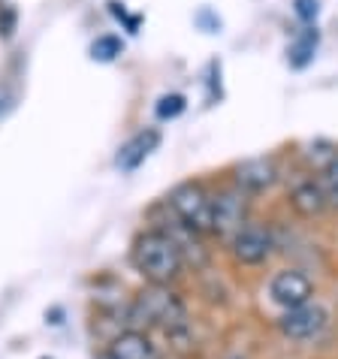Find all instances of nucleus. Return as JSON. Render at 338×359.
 <instances>
[{
    "instance_id": "nucleus-1",
    "label": "nucleus",
    "mask_w": 338,
    "mask_h": 359,
    "mask_svg": "<svg viewBox=\"0 0 338 359\" xmlns=\"http://www.w3.org/2000/svg\"><path fill=\"white\" fill-rule=\"evenodd\" d=\"M133 266L136 272L148 278L151 284L157 287H166L169 281H175L182 275V266H184V257H182V248L173 236L166 233H142L133 245Z\"/></svg>"
},
{
    "instance_id": "nucleus-2",
    "label": "nucleus",
    "mask_w": 338,
    "mask_h": 359,
    "mask_svg": "<svg viewBox=\"0 0 338 359\" xmlns=\"http://www.w3.org/2000/svg\"><path fill=\"white\" fill-rule=\"evenodd\" d=\"M130 320L133 323H148V326H163L166 332H175V329L184 326L187 314H184L182 299H178L173 290L151 284L136 296V302L130 308Z\"/></svg>"
},
{
    "instance_id": "nucleus-3",
    "label": "nucleus",
    "mask_w": 338,
    "mask_h": 359,
    "mask_svg": "<svg viewBox=\"0 0 338 359\" xmlns=\"http://www.w3.org/2000/svg\"><path fill=\"white\" fill-rule=\"evenodd\" d=\"M169 205H173L178 221L187 229H194V233H208V229H212V205L215 203L203 184H196V182L178 184L175 191L169 194Z\"/></svg>"
},
{
    "instance_id": "nucleus-4",
    "label": "nucleus",
    "mask_w": 338,
    "mask_h": 359,
    "mask_svg": "<svg viewBox=\"0 0 338 359\" xmlns=\"http://www.w3.org/2000/svg\"><path fill=\"white\" fill-rule=\"evenodd\" d=\"M212 233L221 236H236L238 229H245V215H248V203L238 191H224L212 196Z\"/></svg>"
},
{
    "instance_id": "nucleus-5",
    "label": "nucleus",
    "mask_w": 338,
    "mask_h": 359,
    "mask_svg": "<svg viewBox=\"0 0 338 359\" xmlns=\"http://www.w3.org/2000/svg\"><path fill=\"white\" fill-rule=\"evenodd\" d=\"M311 281H308V275H302L299 269H284V272H278L269 284V293L278 305H284L287 311L290 308H299L305 305L308 299H311Z\"/></svg>"
},
{
    "instance_id": "nucleus-6",
    "label": "nucleus",
    "mask_w": 338,
    "mask_h": 359,
    "mask_svg": "<svg viewBox=\"0 0 338 359\" xmlns=\"http://www.w3.org/2000/svg\"><path fill=\"white\" fill-rule=\"evenodd\" d=\"M278 326H281V332L287 338H293V341H305V338H314L326 326V311L320 305L305 302L299 308H290V311L281 317V323Z\"/></svg>"
},
{
    "instance_id": "nucleus-7",
    "label": "nucleus",
    "mask_w": 338,
    "mask_h": 359,
    "mask_svg": "<svg viewBox=\"0 0 338 359\" xmlns=\"http://www.w3.org/2000/svg\"><path fill=\"white\" fill-rule=\"evenodd\" d=\"M272 254V236L263 226H245L233 236V257L245 266H257Z\"/></svg>"
},
{
    "instance_id": "nucleus-8",
    "label": "nucleus",
    "mask_w": 338,
    "mask_h": 359,
    "mask_svg": "<svg viewBox=\"0 0 338 359\" xmlns=\"http://www.w3.org/2000/svg\"><path fill=\"white\" fill-rule=\"evenodd\" d=\"M278 178V169L272 157H251V161H242L236 166V182L245 191H266L272 187Z\"/></svg>"
},
{
    "instance_id": "nucleus-9",
    "label": "nucleus",
    "mask_w": 338,
    "mask_h": 359,
    "mask_svg": "<svg viewBox=\"0 0 338 359\" xmlns=\"http://www.w3.org/2000/svg\"><path fill=\"white\" fill-rule=\"evenodd\" d=\"M157 145H161V133H157L154 127H148V130H139L130 139V142L121 145V151H118V157H115L118 169H124V172H133L136 166L145 163V157L151 154Z\"/></svg>"
},
{
    "instance_id": "nucleus-10",
    "label": "nucleus",
    "mask_w": 338,
    "mask_h": 359,
    "mask_svg": "<svg viewBox=\"0 0 338 359\" xmlns=\"http://www.w3.org/2000/svg\"><path fill=\"white\" fill-rule=\"evenodd\" d=\"M109 359H161V351L145 332H124L109 344Z\"/></svg>"
},
{
    "instance_id": "nucleus-11",
    "label": "nucleus",
    "mask_w": 338,
    "mask_h": 359,
    "mask_svg": "<svg viewBox=\"0 0 338 359\" xmlns=\"http://www.w3.org/2000/svg\"><path fill=\"white\" fill-rule=\"evenodd\" d=\"M290 205L302 217H314V215H320L323 208H326V191H323L320 184H314V182H302V184L293 187Z\"/></svg>"
},
{
    "instance_id": "nucleus-12",
    "label": "nucleus",
    "mask_w": 338,
    "mask_h": 359,
    "mask_svg": "<svg viewBox=\"0 0 338 359\" xmlns=\"http://www.w3.org/2000/svg\"><path fill=\"white\" fill-rule=\"evenodd\" d=\"M314 46H317V34H314V31H305V36H302L299 43L293 46V52H290V55H293V57H290L293 67H305L308 61H311Z\"/></svg>"
},
{
    "instance_id": "nucleus-13",
    "label": "nucleus",
    "mask_w": 338,
    "mask_h": 359,
    "mask_svg": "<svg viewBox=\"0 0 338 359\" xmlns=\"http://www.w3.org/2000/svg\"><path fill=\"white\" fill-rule=\"evenodd\" d=\"M118 55H121V43H118L115 36H100L91 46V57H94V61H115Z\"/></svg>"
},
{
    "instance_id": "nucleus-14",
    "label": "nucleus",
    "mask_w": 338,
    "mask_h": 359,
    "mask_svg": "<svg viewBox=\"0 0 338 359\" xmlns=\"http://www.w3.org/2000/svg\"><path fill=\"white\" fill-rule=\"evenodd\" d=\"M184 112V97L182 94H166L161 97V103H157V118H178Z\"/></svg>"
},
{
    "instance_id": "nucleus-15",
    "label": "nucleus",
    "mask_w": 338,
    "mask_h": 359,
    "mask_svg": "<svg viewBox=\"0 0 338 359\" xmlns=\"http://www.w3.org/2000/svg\"><path fill=\"white\" fill-rule=\"evenodd\" d=\"M296 15H299L302 22H311L317 15V0H296Z\"/></svg>"
},
{
    "instance_id": "nucleus-16",
    "label": "nucleus",
    "mask_w": 338,
    "mask_h": 359,
    "mask_svg": "<svg viewBox=\"0 0 338 359\" xmlns=\"http://www.w3.org/2000/svg\"><path fill=\"white\" fill-rule=\"evenodd\" d=\"M0 31H4L6 36L15 31V13H13V9H9V6L0 9Z\"/></svg>"
},
{
    "instance_id": "nucleus-17",
    "label": "nucleus",
    "mask_w": 338,
    "mask_h": 359,
    "mask_svg": "<svg viewBox=\"0 0 338 359\" xmlns=\"http://www.w3.org/2000/svg\"><path fill=\"white\" fill-rule=\"evenodd\" d=\"M326 182H330V191H332V196L338 199V154L330 161V166H326Z\"/></svg>"
},
{
    "instance_id": "nucleus-18",
    "label": "nucleus",
    "mask_w": 338,
    "mask_h": 359,
    "mask_svg": "<svg viewBox=\"0 0 338 359\" xmlns=\"http://www.w3.org/2000/svg\"><path fill=\"white\" fill-rule=\"evenodd\" d=\"M6 106H9V91H6V88H0V112H4Z\"/></svg>"
}]
</instances>
